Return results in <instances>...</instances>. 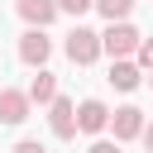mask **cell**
<instances>
[{
    "instance_id": "5",
    "label": "cell",
    "mask_w": 153,
    "mask_h": 153,
    "mask_svg": "<svg viewBox=\"0 0 153 153\" xmlns=\"http://www.w3.org/2000/svg\"><path fill=\"white\" fill-rule=\"evenodd\" d=\"M143 120H148V115H143L139 105H120V110H110V124H105V129H110V134H115V143L124 148L129 139H139V134H143Z\"/></svg>"
},
{
    "instance_id": "7",
    "label": "cell",
    "mask_w": 153,
    "mask_h": 153,
    "mask_svg": "<svg viewBox=\"0 0 153 153\" xmlns=\"http://www.w3.org/2000/svg\"><path fill=\"white\" fill-rule=\"evenodd\" d=\"M29 96L24 91H14V86H0V124H24L29 120Z\"/></svg>"
},
{
    "instance_id": "13",
    "label": "cell",
    "mask_w": 153,
    "mask_h": 153,
    "mask_svg": "<svg viewBox=\"0 0 153 153\" xmlns=\"http://www.w3.org/2000/svg\"><path fill=\"white\" fill-rule=\"evenodd\" d=\"M53 5H57V14H72V19H81V14H86L96 0H53Z\"/></svg>"
},
{
    "instance_id": "16",
    "label": "cell",
    "mask_w": 153,
    "mask_h": 153,
    "mask_svg": "<svg viewBox=\"0 0 153 153\" xmlns=\"http://www.w3.org/2000/svg\"><path fill=\"white\" fill-rule=\"evenodd\" d=\"M139 139H143V148L153 153V120H143V134H139Z\"/></svg>"
},
{
    "instance_id": "1",
    "label": "cell",
    "mask_w": 153,
    "mask_h": 153,
    "mask_svg": "<svg viewBox=\"0 0 153 153\" xmlns=\"http://www.w3.org/2000/svg\"><path fill=\"white\" fill-rule=\"evenodd\" d=\"M139 29L124 19V24H105V33H100V53L110 57V62H134V48H139Z\"/></svg>"
},
{
    "instance_id": "10",
    "label": "cell",
    "mask_w": 153,
    "mask_h": 153,
    "mask_svg": "<svg viewBox=\"0 0 153 153\" xmlns=\"http://www.w3.org/2000/svg\"><path fill=\"white\" fill-rule=\"evenodd\" d=\"M139 81H143V72H139L134 62H110V86H115V91H134Z\"/></svg>"
},
{
    "instance_id": "9",
    "label": "cell",
    "mask_w": 153,
    "mask_h": 153,
    "mask_svg": "<svg viewBox=\"0 0 153 153\" xmlns=\"http://www.w3.org/2000/svg\"><path fill=\"white\" fill-rule=\"evenodd\" d=\"M24 96H29V105H48V100L57 96V76H53L48 67H38V72L29 76V86H24Z\"/></svg>"
},
{
    "instance_id": "14",
    "label": "cell",
    "mask_w": 153,
    "mask_h": 153,
    "mask_svg": "<svg viewBox=\"0 0 153 153\" xmlns=\"http://www.w3.org/2000/svg\"><path fill=\"white\" fill-rule=\"evenodd\" d=\"M10 153H48V148H43V143H38V139H19V143H14V148H10Z\"/></svg>"
},
{
    "instance_id": "12",
    "label": "cell",
    "mask_w": 153,
    "mask_h": 153,
    "mask_svg": "<svg viewBox=\"0 0 153 153\" xmlns=\"http://www.w3.org/2000/svg\"><path fill=\"white\" fill-rule=\"evenodd\" d=\"M134 67H139V72H153V33L139 38V48H134Z\"/></svg>"
},
{
    "instance_id": "2",
    "label": "cell",
    "mask_w": 153,
    "mask_h": 153,
    "mask_svg": "<svg viewBox=\"0 0 153 153\" xmlns=\"http://www.w3.org/2000/svg\"><path fill=\"white\" fill-rule=\"evenodd\" d=\"M62 53L72 57V67H91V62L100 57V33H96V29H86V24H72V33H67Z\"/></svg>"
},
{
    "instance_id": "8",
    "label": "cell",
    "mask_w": 153,
    "mask_h": 153,
    "mask_svg": "<svg viewBox=\"0 0 153 153\" xmlns=\"http://www.w3.org/2000/svg\"><path fill=\"white\" fill-rule=\"evenodd\" d=\"M14 10H19V19H24L29 29H48V24L57 19V5H53V0H14Z\"/></svg>"
},
{
    "instance_id": "11",
    "label": "cell",
    "mask_w": 153,
    "mask_h": 153,
    "mask_svg": "<svg viewBox=\"0 0 153 153\" xmlns=\"http://www.w3.org/2000/svg\"><path fill=\"white\" fill-rule=\"evenodd\" d=\"M91 10H100V14H105V24H124V19L134 14V0H96Z\"/></svg>"
},
{
    "instance_id": "17",
    "label": "cell",
    "mask_w": 153,
    "mask_h": 153,
    "mask_svg": "<svg viewBox=\"0 0 153 153\" xmlns=\"http://www.w3.org/2000/svg\"><path fill=\"white\" fill-rule=\"evenodd\" d=\"M148 86H153V72H148Z\"/></svg>"
},
{
    "instance_id": "15",
    "label": "cell",
    "mask_w": 153,
    "mask_h": 153,
    "mask_svg": "<svg viewBox=\"0 0 153 153\" xmlns=\"http://www.w3.org/2000/svg\"><path fill=\"white\" fill-rule=\"evenodd\" d=\"M86 153H124V148H120V143H115V139H96V143H91V148H86Z\"/></svg>"
},
{
    "instance_id": "4",
    "label": "cell",
    "mask_w": 153,
    "mask_h": 153,
    "mask_svg": "<svg viewBox=\"0 0 153 153\" xmlns=\"http://www.w3.org/2000/svg\"><path fill=\"white\" fill-rule=\"evenodd\" d=\"M48 129L53 139H76V100H67L62 91L48 100Z\"/></svg>"
},
{
    "instance_id": "6",
    "label": "cell",
    "mask_w": 153,
    "mask_h": 153,
    "mask_svg": "<svg viewBox=\"0 0 153 153\" xmlns=\"http://www.w3.org/2000/svg\"><path fill=\"white\" fill-rule=\"evenodd\" d=\"M105 124H110V105L96 100V96H86L76 105V134H105Z\"/></svg>"
},
{
    "instance_id": "3",
    "label": "cell",
    "mask_w": 153,
    "mask_h": 153,
    "mask_svg": "<svg viewBox=\"0 0 153 153\" xmlns=\"http://www.w3.org/2000/svg\"><path fill=\"white\" fill-rule=\"evenodd\" d=\"M48 57H53V38H48V29H24L19 33V62L24 67H48Z\"/></svg>"
}]
</instances>
